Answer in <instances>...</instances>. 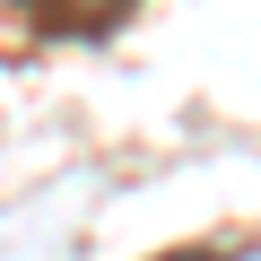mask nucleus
Here are the masks:
<instances>
[{"mask_svg":"<svg viewBox=\"0 0 261 261\" xmlns=\"http://www.w3.org/2000/svg\"><path fill=\"white\" fill-rule=\"evenodd\" d=\"M183 261H244V244H192Z\"/></svg>","mask_w":261,"mask_h":261,"instance_id":"obj_2","label":"nucleus"},{"mask_svg":"<svg viewBox=\"0 0 261 261\" xmlns=\"http://www.w3.org/2000/svg\"><path fill=\"white\" fill-rule=\"evenodd\" d=\"M9 9L44 35V44H96V35H113L140 0H9Z\"/></svg>","mask_w":261,"mask_h":261,"instance_id":"obj_1","label":"nucleus"}]
</instances>
